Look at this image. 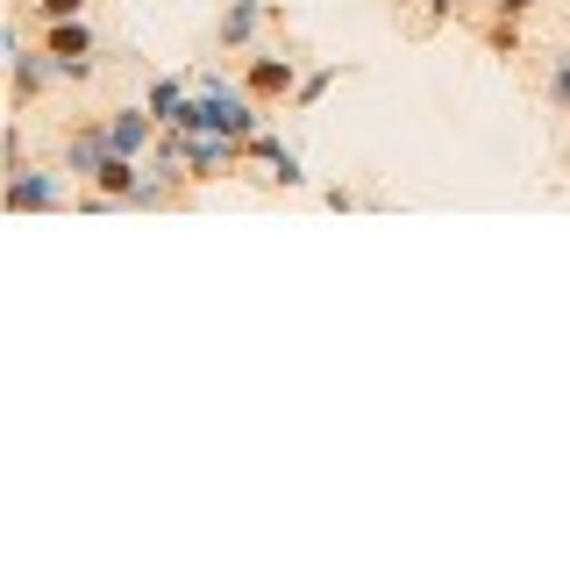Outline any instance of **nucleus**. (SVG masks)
I'll return each instance as SVG.
<instances>
[{
  "label": "nucleus",
  "mask_w": 570,
  "mask_h": 570,
  "mask_svg": "<svg viewBox=\"0 0 570 570\" xmlns=\"http://www.w3.org/2000/svg\"><path fill=\"white\" fill-rule=\"evenodd\" d=\"M0 43H8V86H14V115H29V107L43 100V94H58V86H65L58 58H50L43 43H29V36H22V14L8 22V36H0Z\"/></svg>",
  "instance_id": "f257e3e1"
},
{
  "label": "nucleus",
  "mask_w": 570,
  "mask_h": 570,
  "mask_svg": "<svg viewBox=\"0 0 570 570\" xmlns=\"http://www.w3.org/2000/svg\"><path fill=\"white\" fill-rule=\"evenodd\" d=\"M79 178H71L58 157L50 165H29V171H14V178H0V200H8L14 214H58V207H79Z\"/></svg>",
  "instance_id": "f03ea898"
},
{
  "label": "nucleus",
  "mask_w": 570,
  "mask_h": 570,
  "mask_svg": "<svg viewBox=\"0 0 570 570\" xmlns=\"http://www.w3.org/2000/svg\"><path fill=\"white\" fill-rule=\"evenodd\" d=\"M299 79H307V71H299L293 50H249V58H243V86H249V100H264V107L293 100Z\"/></svg>",
  "instance_id": "7ed1b4c3"
},
{
  "label": "nucleus",
  "mask_w": 570,
  "mask_h": 570,
  "mask_svg": "<svg viewBox=\"0 0 570 570\" xmlns=\"http://www.w3.org/2000/svg\"><path fill=\"white\" fill-rule=\"evenodd\" d=\"M107 121V142H115V157H150L157 150V136H165V121L150 115V107H115V115H100Z\"/></svg>",
  "instance_id": "20e7f679"
},
{
  "label": "nucleus",
  "mask_w": 570,
  "mask_h": 570,
  "mask_svg": "<svg viewBox=\"0 0 570 570\" xmlns=\"http://www.w3.org/2000/svg\"><path fill=\"white\" fill-rule=\"evenodd\" d=\"M107 157H115V142H107V121H86V129H71V136L58 142V165L79 178V186H94Z\"/></svg>",
  "instance_id": "39448f33"
},
{
  "label": "nucleus",
  "mask_w": 570,
  "mask_h": 570,
  "mask_svg": "<svg viewBox=\"0 0 570 570\" xmlns=\"http://www.w3.org/2000/svg\"><path fill=\"white\" fill-rule=\"evenodd\" d=\"M264 22H272V0H228V8H222V29H214V43L236 50V58H249V50H257V36H264Z\"/></svg>",
  "instance_id": "423d86ee"
},
{
  "label": "nucleus",
  "mask_w": 570,
  "mask_h": 570,
  "mask_svg": "<svg viewBox=\"0 0 570 570\" xmlns=\"http://www.w3.org/2000/svg\"><path fill=\"white\" fill-rule=\"evenodd\" d=\"M243 165L236 136H186V178H228Z\"/></svg>",
  "instance_id": "0eeeda50"
},
{
  "label": "nucleus",
  "mask_w": 570,
  "mask_h": 570,
  "mask_svg": "<svg viewBox=\"0 0 570 570\" xmlns=\"http://www.w3.org/2000/svg\"><path fill=\"white\" fill-rule=\"evenodd\" d=\"M36 43L50 50V58H100V36L86 14H58V22H43L36 29Z\"/></svg>",
  "instance_id": "6e6552de"
},
{
  "label": "nucleus",
  "mask_w": 570,
  "mask_h": 570,
  "mask_svg": "<svg viewBox=\"0 0 570 570\" xmlns=\"http://www.w3.org/2000/svg\"><path fill=\"white\" fill-rule=\"evenodd\" d=\"M186 100H193V86L178 79V71H157V79L142 86V107H150V115L165 121V129H171V121H178V107H186Z\"/></svg>",
  "instance_id": "1a4fd4ad"
},
{
  "label": "nucleus",
  "mask_w": 570,
  "mask_h": 570,
  "mask_svg": "<svg viewBox=\"0 0 570 570\" xmlns=\"http://www.w3.org/2000/svg\"><path fill=\"white\" fill-rule=\"evenodd\" d=\"M542 94H549V107H557V115H570V43L557 50V58H549V71H542Z\"/></svg>",
  "instance_id": "9d476101"
},
{
  "label": "nucleus",
  "mask_w": 570,
  "mask_h": 570,
  "mask_svg": "<svg viewBox=\"0 0 570 570\" xmlns=\"http://www.w3.org/2000/svg\"><path fill=\"white\" fill-rule=\"evenodd\" d=\"M14 171H29V142H22V121L8 115V129H0V178H14Z\"/></svg>",
  "instance_id": "9b49d317"
},
{
  "label": "nucleus",
  "mask_w": 570,
  "mask_h": 570,
  "mask_svg": "<svg viewBox=\"0 0 570 570\" xmlns=\"http://www.w3.org/2000/svg\"><path fill=\"white\" fill-rule=\"evenodd\" d=\"M335 79H343V65H321V71H307V79H299V94H293V107H321Z\"/></svg>",
  "instance_id": "f8f14e48"
},
{
  "label": "nucleus",
  "mask_w": 570,
  "mask_h": 570,
  "mask_svg": "<svg viewBox=\"0 0 570 570\" xmlns=\"http://www.w3.org/2000/svg\"><path fill=\"white\" fill-rule=\"evenodd\" d=\"M485 43L499 50V58H513V50H521V14H492V22H485Z\"/></svg>",
  "instance_id": "ddd939ff"
},
{
  "label": "nucleus",
  "mask_w": 570,
  "mask_h": 570,
  "mask_svg": "<svg viewBox=\"0 0 570 570\" xmlns=\"http://www.w3.org/2000/svg\"><path fill=\"white\" fill-rule=\"evenodd\" d=\"M264 178H272V186H285V193H293V186H307V165H299V150H293V142H285V150L272 157V171H264Z\"/></svg>",
  "instance_id": "4468645a"
},
{
  "label": "nucleus",
  "mask_w": 570,
  "mask_h": 570,
  "mask_svg": "<svg viewBox=\"0 0 570 570\" xmlns=\"http://www.w3.org/2000/svg\"><path fill=\"white\" fill-rule=\"evenodd\" d=\"M14 14H36V22H58V14H86V0H14Z\"/></svg>",
  "instance_id": "2eb2a0df"
},
{
  "label": "nucleus",
  "mask_w": 570,
  "mask_h": 570,
  "mask_svg": "<svg viewBox=\"0 0 570 570\" xmlns=\"http://www.w3.org/2000/svg\"><path fill=\"white\" fill-rule=\"evenodd\" d=\"M58 71H65V86H86L100 71V58H58Z\"/></svg>",
  "instance_id": "dca6fc26"
},
{
  "label": "nucleus",
  "mask_w": 570,
  "mask_h": 570,
  "mask_svg": "<svg viewBox=\"0 0 570 570\" xmlns=\"http://www.w3.org/2000/svg\"><path fill=\"white\" fill-rule=\"evenodd\" d=\"M542 0H492V14H534Z\"/></svg>",
  "instance_id": "f3484780"
}]
</instances>
